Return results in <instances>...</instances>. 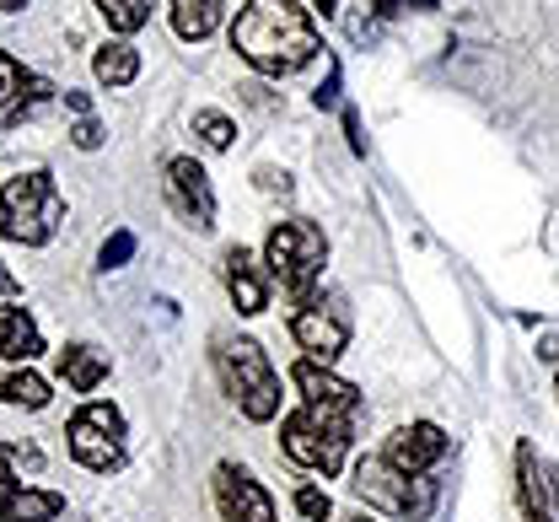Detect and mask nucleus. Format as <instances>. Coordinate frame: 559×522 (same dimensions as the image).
Listing matches in <instances>:
<instances>
[{"label": "nucleus", "mask_w": 559, "mask_h": 522, "mask_svg": "<svg viewBox=\"0 0 559 522\" xmlns=\"http://www.w3.org/2000/svg\"><path fill=\"white\" fill-rule=\"evenodd\" d=\"M135 259V232L130 226H119L108 242H103V253H97V270H124Z\"/></svg>", "instance_id": "obj_25"}, {"label": "nucleus", "mask_w": 559, "mask_h": 522, "mask_svg": "<svg viewBox=\"0 0 559 522\" xmlns=\"http://www.w3.org/2000/svg\"><path fill=\"white\" fill-rule=\"evenodd\" d=\"M312 5H318L323 16H329V11H340V0H312Z\"/></svg>", "instance_id": "obj_34"}, {"label": "nucleus", "mask_w": 559, "mask_h": 522, "mask_svg": "<svg viewBox=\"0 0 559 522\" xmlns=\"http://www.w3.org/2000/svg\"><path fill=\"white\" fill-rule=\"evenodd\" d=\"M345 135H349V151H355V156H366V135H360V119H355V108H345Z\"/></svg>", "instance_id": "obj_30"}, {"label": "nucleus", "mask_w": 559, "mask_h": 522, "mask_svg": "<svg viewBox=\"0 0 559 522\" xmlns=\"http://www.w3.org/2000/svg\"><path fill=\"white\" fill-rule=\"evenodd\" d=\"M355 522H371V518H355Z\"/></svg>", "instance_id": "obj_37"}, {"label": "nucleus", "mask_w": 559, "mask_h": 522, "mask_svg": "<svg viewBox=\"0 0 559 522\" xmlns=\"http://www.w3.org/2000/svg\"><path fill=\"white\" fill-rule=\"evenodd\" d=\"M215 372L226 382V393L237 399V410L253 420V426H270L280 415V372L275 361L264 356V345L259 340H248V334H221L215 340Z\"/></svg>", "instance_id": "obj_3"}, {"label": "nucleus", "mask_w": 559, "mask_h": 522, "mask_svg": "<svg viewBox=\"0 0 559 522\" xmlns=\"http://www.w3.org/2000/svg\"><path fill=\"white\" fill-rule=\"evenodd\" d=\"M323 264H329V237L307 216H290L264 237V270H270V281H280V292H290L296 301L312 297Z\"/></svg>", "instance_id": "obj_5"}, {"label": "nucleus", "mask_w": 559, "mask_h": 522, "mask_svg": "<svg viewBox=\"0 0 559 522\" xmlns=\"http://www.w3.org/2000/svg\"><path fill=\"white\" fill-rule=\"evenodd\" d=\"M92 75H97L103 86H130L140 75V49L124 44V38H108V44L92 55Z\"/></svg>", "instance_id": "obj_19"}, {"label": "nucleus", "mask_w": 559, "mask_h": 522, "mask_svg": "<svg viewBox=\"0 0 559 522\" xmlns=\"http://www.w3.org/2000/svg\"><path fill=\"white\" fill-rule=\"evenodd\" d=\"M290 382H296V393H301V404H318V410H334V415H360V393L349 388L345 377H334V367H323V361H312V356H301L296 367H290Z\"/></svg>", "instance_id": "obj_13"}, {"label": "nucleus", "mask_w": 559, "mask_h": 522, "mask_svg": "<svg viewBox=\"0 0 559 522\" xmlns=\"http://www.w3.org/2000/svg\"><path fill=\"white\" fill-rule=\"evenodd\" d=\"M555 393H559V372H555Z\"/></svg>", "instance_id": "obj_36"}, {"label": "nucleus", "mask_w": 559, "mask_h": 522, "mask_svg": "<svg viewBox=\"0 0 559 522\" xmlns=\"http://www.w3.org/2000/svg\"><path fill=\"white\" fill-rule=\"evenodd\" d=\"M544 361H559V340H544V351H538Z\"/></svg>", "instance_id": "obj_33"}, {"label": "nucleus", "mask_w": 559, "mask_h": 522, "mask_svg": "<svg viewBox=\"0 0 559 522\" xmlns=\"http://www.w3.org/2000/svg\"><path fill=\"white\" fill-rule=\"evenodd\" d=\"M44 103H55V86L0 49V124H22V119H33Z\"/></svg>", "instance_id": "obj_12"}, {"label": "nucleus", "mask_w": 559, "mask_h": 522, "mask_svg": "<svg viewBox=\"0 0 559 522\" xmlns=\"http://www.w3.org/2000/svg\"><path fill=\"white\" fill-rule=\"evenodd\" d=\"M290 340H296L312 361L334 367L349 345V312L340 307V297H307L301 301V307L290 312Z\"/></svg>", "instance_id": "obj_7"}, {"label": "nucleus", "mask_w": 559, "mask_h": 522, "mask_svg": "<svg viewBox=\"0 0 559 522\" xmlns=\"http://www.w3.org/2000/svg\"><path fill=\"white\" fill-rule=\"evenodd\" d=\"M70 141H75V151H97L103 141H108V130H103L97 119H81V124L70 130Z\"/></svg>", "instance_id": "obj_28"}, {"label": "nucleus", "mask_w": 559, "mask_h": 522, "mask_svg": "<svg viewBox=\"0 0 559 522\" xmlns=\"http://www.w3.org/2000/svg\"><path fill=\"white\" fill-rule=\"evenodd\" d=\"M259 189H280V194H290V178L275 173V167H259Z\"/></svg>", "instance_id": "obj_31"}, {"label": "nucleus", "mask_w": 559, "mask_h": 522, "mask_svg": "<svg viewBox=\"0 0 559 522\" xmlns=\"http://www.w3.org/2000/svg\"><path fill=\"white\" fill-rule=\"evenodd\" d=\"M231 49L259 75L285 81V75L307 71V66L323 55V38H318L307 5H296V0H248V5L237 11Z\"/></svg>", "instance_id": "obj_1"}, {"label": "nucleus", "mask_w": 559, "mask_h": 522, "mask_svg": "<svg viewBox=\"0 0 559 522\" xmlns=\"http://www.w3.org/2000/svg\"><path fill=\"white\" fill-rule=\"evenodd\" d=\"M0 404L44 410V404H49V382L33 372V367H5V372H0Z\"/></svg>", "instance_id": "obj_20"}, {"label": "nucleus", "mask_w": 559, "mask_h": 522, "mask_svg": "<svg viewBox=\"0 0 559 522\" xmlns=\"http://www.w3.org/2000/svg\"><path fill=\"white\" fill-rule=\"evenodd\" d=\"M516 507L522 522H559V463L538 458L533 442H516Z\"/></svg>", "instance_id": "obj_8"}, {"label": "nucleus", "mask_w": 559, "mask_h": 522, "mask_svg": "<svg viewBox=\"0 0 559 522\" xmlns=\"http://www.w3.org/2000/svg\"><path fill=\"white\" fill-rule=\"evenodd\" d=\"M66 108L81 114V119H92V97H86V92H66Z\"/></svg>", "instance_id": "obj_32"}, {"label": "nucleus", "mask_w": 559, "mask_h": 522, "mask_svg": "<svg viewBox=\"0 0 559 522\" xmlns=\"http://www.w3.org/2000/svg\"><path fill=\"white\" fill-rule=\"evenodd\" d=\"M441 0H371V11L382 16V22H393V16H409V11H436Z\"/></svg>", "instance_id": "obj_27"}, {"label": "nucleus", "mask_w": 559, "mask_h": 522, "mask_svg": "<svg viewBox=\"0 0 559 522\" xmlns=\"http://www.w3.org/2000/svg\"><path fill=\"white\" fill-rule=\"evenodd\" d=\"M60 518H66V496L60 490H38V485H27L16 496V507L5 512V522H60Z\"/></svg>", "instance_id": "obj_21"}, {"label": "nucleus", "mask_w": 559, "mask_h": 522, "mask_svg": "<svg viewBox=\"0 0 559 522\" xmlns=\"http://www.w3.org/2000/svg\"><path fill=\"white\" fill-rule=\"evenodd\" d=\"M167 194H173L178 216L194 226V232L215 226V189H210V173L194 156H173L167 162Z\"/></svg>", "instance_id": "obj_11"}, {"label": "nucleus", "mask_w": 559, "mask_h": 522, "mask_svg": "<svg viewBox=\"0 0 559 522\" xmlns=\"http://www.w3.org/2000/svg\"><path fill=\"white\" fill-rule=\"evenodd\" d=\"M55 372L66 377L75 393H97V382L108 377V351H97V345H66L60 361H55Z\"/></svg>", "instance_id": "obj_18"}, {"label": "nucleus", "mask_w": 559, "mask_h": 522, "mask_svg": "<svg viewBox=\"0 0 559 522\" xmlns=\"http://www.w3.org/2000/svg\"><path fill=\"white\" fill-rule=\"evenodd\" d=\"M0 356L11 367H27V361L44 356V334H38V323L22 301H0Z\"/></svg>", "instance_id": "obj_16"}, {"label": "nucleus", "mask_w": 559, "mask_h": 522, "mask_svg": "<svg viewBox=\"0 0 559 522\" xmlns=\"http://www.w3.org/2000/svg\"><path fill=\"white\" fill-rule=\"evenodd\" d=\"M349 415H334V410H318V404H301L280 420V448L296 468L307 474H345V458H349Z\"/></svg>", "instance_id": "obj_4"}, {"label": "nucleus", "mask_w": 559, "mask_h": 522, "mask_svg": "<svg viewBox=\"0 0 559 522\" xmlns=\"http://www.w3.org/2000/svg\"><path fill=\"white\" fill-rule=\"evenodd\" d=\"M452 452V437L436 426V420H409V426H399L393 437H388V448H382V458L399 468V474H430L441 458Z\"/></svg>", "instance_id": "obj_10"}, {"label": "nucleus", "mask_w": 559, "mask_h": 522, "mask_svg": "<svg viewBox=\"0 0 559 522\" xmlns=\"http://www.w3.org/2000/svg\"><path fill=\"white\" fill-rule=\"evenodd\" d=\"M66 226V194L55 183V173H16L0 183V237L22 242V248H44L55 242V232Z\"/></svg>", "instance_id": "obj_2"}, {"label": "nucleus", "mask_w": 559, "mask_h": 522, "mask_svg": "<svg viewBox=\"0 0 559 522\" xmlns=\"http://www.w3.org/2000/svg\"><path fill=\"white\" fill-rule=\"evenodd\" d=\"M16 463H33V468H38L44 458H38V452H33V448L22 452V448H5V442H0V522H5V512L16 507V496L27 490V485L16 479Z\"/></svg>", "instance_id": "obj_22"}, {"label": "nucleus", "mask_w": 559, "mask_h": 522, "mask_svg": "<svg viewBox=\"0 0 559 522\" xmlns=\"http://www.w3.org/2000/svg\"><path fill=\"white\" fill-rule=\"evenodd\" d=\"M409 474H399L388 458H360L355 463V474H349V490L360 496V501H371V507H382V512H393V518H404L409 512Z\"/></svg>", "instance_id": "obj_14"}, {"label": "nucleus", "mask_w": 559, "mask_h": 522, "mask_svg": "<svg viewBox=\"0 0 559 522\" xmlns=\"http://www.w3.org/2000/svg\"><path fill=\"white\" fill-rule=\"evenodd\" d=\"M215 501H221L226 522H280L270 490L242 463H215Z\"/></svg>", "instance_id": "obj_9"}, {"label": "nucleus", "mask_w": 559, "mask_h": 522, "mask_svg": "<svg viewBox=\"0 0 559 522\" xmlns=\"http://www.w3.org/2000/svg\"><path fill=\"white\" fill-rule=\"evenodd\" d=\"M97 11H103V22L119 38H130V33H140L151 22V0H97Z\"/></svg>", "instance_id": "obj_23"}, {"label": "nucleus", "mask_w": 559, "mask_h": 522, "mask_svg": "<svg viewBox=\"0 0 559 522\" xmlns=\"http://www.w3.org/2000/svg\"><path fill=\"white\" fill-rule=\"evenodd\" d=\"M167 16H173V33L183 44H205L226 22V0H167Z\"/></svg>", "instance_id": "obj_17"}, {"label": "nucleus", "mask_w": 559, "mask_h": 522, "mask_svg": "<svg viewBox=\"0 0 559 522\" xmlns=\"http://www.w3.org/2000/svg\"><path fill=\"white\" fill-rule=\"evenodd\" d=\"M296 512H301L307 522H329L334 518V501H329L323 485H301V490H296Z\"/></svg>", "instance_id": "obj_26"}, {"label": "nucleus", "mask_w": 559, "mask_h": 522, "mask_svg": "<svg viewBox=\"0 0 559 522\" xmlns=\"http://www.w3.org/2000/svg\"><path fill=\"white\" fill-rule=\"evenodd\" d=\"M22 5H27V0H0V11H22Z\"/></svg>", "instance_id": "obj_35"}, {"label": "nucleus", "mask_w": 559, "mask_h": 522, "mask_svg": "<svg viewBox=\"0 0 559 522\" xmlns=\"http://www.w3.org/2000/svg\"><path fill=\"white\" fill-rule=\"evenodd\" d=\"M221 275H226V292H231V307L242 312V318H259L264 307H270V270L237 242V248H226V259H221Z\"/></svg>", "instance_id": "obj_15"}, {"label": "nucleus", "mask_w": 559, "mask_h": 522, "mask_svg": "<svg viewBox=\"0 0 559 522\" xmlns=\"http://www.w3.org/2000/svg\"><path fill=\"white\" fill-rule=\"evenodd\" d=\"M66 442H70V458H75L81 468L114 474V468H124V415H119L114 404L92 399V404H81V410L70 415Z\"/></svg>", "instance_id": "obj_6"}, {"label": "nucleus", "mask_w": 559, "mask_h": 522, "mask_svg": "<svg viewBox=\"0 0 559 522\" xmlns=\"http://www.w3.org/2000/svg\"><path fill=\"white\" fill-rule=\"evenodd\" d=\"M194 135H200L210 151H231L237 124H231V114H221V108H200V114H194Z\"/></svg>", "instance_id": "obj_24"}, {"label": "nucleus", "mask_w": 559, "mask_h": 522, "mask_svg": "<svg viewBox=\"0 0 559 522\" xmlns=\"http://www.w3.org/2000/svg\"><path fill=\"white\" fill-rule=\"evenodd\" d=\"M340 86H345V81H340V66H329L323 86L312 92V103H318V108H340Z\"/></svg>", "instance_id": "obj_29"}]
</instances>
